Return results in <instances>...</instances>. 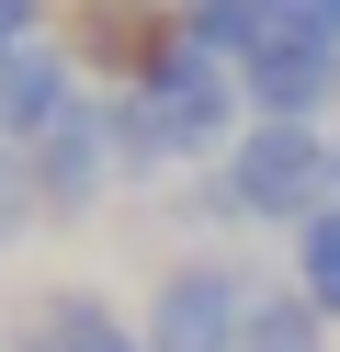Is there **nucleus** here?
Listing matches in <instances>:
<instances>
[{"label":"nucleus","instance_id":"1","mask_svg":"<svg viewBox=\"0 0 340 352\" xmlns=\"http://www.w3.org/2000/svg\"><path fill=\"white\" fill-rule=\"evenodd\" d=\"M204 205L216 216H261V228H306V216L340 205V137L329 125H238V148H227Z\"/></svg>","mask_w":340,"mask_h":352},{"label":"nucleus","instance_id":"2","mask_svg":"<svg viewBox=\"0 0 340 352\" xmlns=\"http://www.w3.org/2000/svg\"><path fill=\"white\" fill-rule=\"evenodd\" d=\"M136 102L159 114V137H170V160H204V148H238L227 137V114L249 102V80H238V57H216L204 34H170V46L148 57V69L125 80Z\"/></svg>","mask_w":340,"mask_h":352},{"label":"nucleus","instance_id":"3","mask_svg":"<svg viewBox=\"0 0 340 352\" xmlns=\"http://www.w3.org/2000/svg\"><path fill=\"white\" fill-rule=\"evenodd\" d=\"M249 307H261L249 261H181V273L148 296V352H238Z\"/></svg>","mask_w":340,"mask_h":352},{"label":"nucleus","instance_id":"4","mask_svg":"<svg viewBox=\"0 0 340 352\" xmlns=\"http://www.w3.org/2000/svg\"><path fill=\"white\" fill-rule=\"evenodd\" d=\"M80 102H91V91H80V57H68V46H45V34H34V46L0 57V148H12V160H23L34 137H57Z\"/></svg>","mask_w":340,"mask_h":352},{"label":"nucleus","instance_id":"5","mask_svg":"<svg viewBox=\"0 0 340 352\" xmlns=\"http://www.w3.org/2000/svg\"><path fill=\"white\" fill-rule=\"evenodd\" d=\"M102 170H113V148H102V114H68L57 137H34L23 148V193H34V216H80L91 193H102Z\"/></svg>","mask_w":340,"mask_h":352},{"label":"nucleus","instance_id":"6","mask_svg":"<svg viewBox=\"0 0 340 352\" xmlns=\"http://www.w3.org/2000/svg\"><path fill=\"white\" fill-rule=\"evenodd\" d=\"M238 80H249V125H317L340 102V57H317V46H261Z\"/></svg>","mask_w":340,"mask_h":352},{"label":"nucleus","instance_id":"7","mask_svg":"<svg viewBox=\"0 0 340 352\" xmlns=\"http://www.w3.org/2000/svg\"><path fill=\"white\" fill-rule=\"evenodd\" d=\"M12 352H148V329H125L102 296H34Z\"/></svg>","mask_w":340,"mask_h":352},{"label":"nucleus","instance_id":"8","mask_svg":"<svg viewBox=\"0 0 340 352\" xmlns=\"http://www.w3.org/2000/svg\"><path fill=\"white\" fill-rule=\"evenodd\" d=\"M170 23L204 34L216 57H238V69H249V57L272 46V0H170Z\"/></svg>","mask_w":340,"mask_h":352},{"label":"nucleus","instance_id":"9","mask_svg":"<svg viewBox=\"0 0 340 352\" xmlns=\"http://www.w3.org/2000/svg\"><path fill=\"white\" fill-rule=\"evenodd\" d=\"M91 114H102V148H113V170H125V182H148V170H170V137H159V114H148L136 91H102Z\"/></svg>","mask_w":340,"mask_h":352},{"label":"nucleus","instance_id":"10","mask_svg":"<svg viewBox=\"0 0 340 352\" xmlns=\"http://www.w3.org/2000/svg\"><path fill=\"white\" fill-rule=\"evenodd\" d=\"M238 352H329V318H317V307H306V296L284 284V296H261V307H249Z\"/></svg>","mask_w":340,"mask_h":352},{"label":"nucleus","instance_id":"11","mask_svg":"<svg viewBox=\"0 0 340 352\" xmlns=\"http://www.w3.org/2000/svg\"><path fill=\"white\" fill-rule=\"evenodd\" d=\"M295 296H306L317 318H340V205L295 228Z\"/></svg>","mask_w":340,"mask_h":352},{"label":"nucleus","instance_id":"12","mask_svg":"<svg viewBox=\"0 0 340 352\" xmlns=\"http://www.w3.org/2000/svg\"><path fill=\"white\" fill-rule=\"evenodd\" d=\"M272 46H317V57H340V0H272Z\"/></svg>","mask_w":340,"mask_h":352},{"label":"nucleus","instance_id":"13","mask_svg":"<svg viewBox=\"0 0 340 352\" xmlns=\"http://www.w3.org/2000/svg\"><path fill=\"white\" fill-rule=\"evenodd\" d=\"M34 23H45V0H0V57H12V46H34Z\"/></svg>","mask_w":340,"mask_h":352}]
</instances>
